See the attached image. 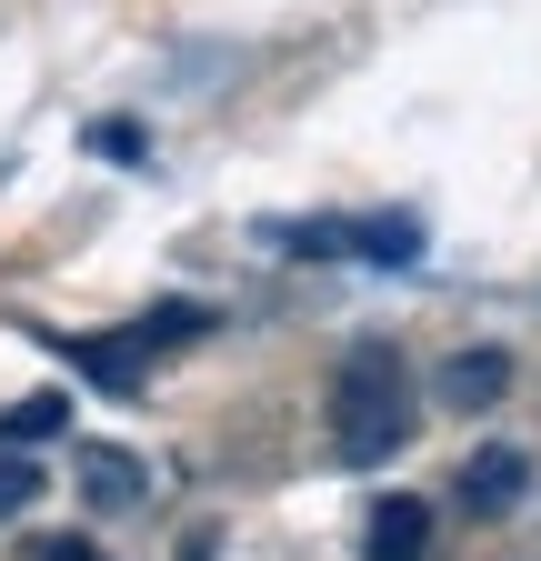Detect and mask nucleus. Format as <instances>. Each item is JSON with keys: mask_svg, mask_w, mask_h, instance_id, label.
<instances>
[{"mask_svg": "<svg viewBox=\"0 0 541 561\" xmlns=\"http://www.w3.org/2000/svg\"><path fill=\"white\" fill-rule=\"evenodd\" d=\"M331 442H342V461H391L412 442V371H401V351L371 341L331 371Z\"/></svg>", "mask_w": 541, "mask_h": 561, "instance_id": "obj_1", "label": "nucleus"}, {"mask_svg": "<svg viewBox=\"0 0 541 561\" xmlns=\"http://www.w3.org/2000/svg\"><path fill=\"white\" fill-rule=\"evenodd\" d=\"M200 311H161V321H130L111 341H71V362H91L101 391H141V362H161V341H191Z\"/></svg>", "mask_w": 541, "mask_h": 561, "instance_id": "obj_2", "label": "nucleus"}, {"mask_svg": "<svg viewBox=\"0 0 541 561\" xmlns=\"http://www.w3.org/2000/svg\"><path fill=\"white\" fill-rule=\"evenodd\" d=\"M431 551V512L422 502H371L361 512V561H422Z\"/></svg>", "mask_w": 541, "mask_h": 561, "instance_id": "obj_3", "label": "nucleus"}, {"mask_svg": "<svg viewBox=\"0 0 541 561\" xmlns=\"http://www.w3.org/2000/svg\"><path fill=\"white\" fill-rule=\"evenodd\" d=\"M71 471H81V491H91L101 512H120V502H151V471L130 461V451H111V442H81V451H71Z\"/></svg>", "mask_w": 541, "mask_h": 561, "instance_id": "obj_4", "label": "nucleus"}, {"mask_svg": "<svg viewBox=\"0 0 541 561\" xmlns=\"http://www.w3.org/2000/svg\"><path fill=\"white\" fill-rule=\"evenodd\" d=\"M511 391V362H502V351H451V371H441V401L451 411H492Z\"/></svg>", "mask_w": 541, "mask_h": 561, "instance_id": "obj_5", "label": "nucleus"}, {"mask_svg": "<svg viewBox=\"0 0 541 561\" xmlns=\"http://www.w3.org/2000/svg\"><path fill=\"white\" fill-rule=\"evenodd\" d=\"M521 481H531V461H521L511 442H492L482 461L461 471V502H471V512H511V502H521Z\"/></svg>", "mask_w": 541, "mask_h": 561, "instance_id": "obj_6", "label": "nucleus"}, {"mask_svg": "<svg viewBox=\"0 0 541 561\" xmlns=\"http://www.w3.org/2000/svg\"><path fill=\"white\" fill-rule=\"evenodd\" d=\"M41 432H71V401H21V411H0V451H21V442H41Z\"/></svg>", "mask_w": 541, "mask_h": 561, "instance_id": "obj_7", "label": "nucleus"}, {"mask_svg": "<svg viewBox=\"0 0 541 561\" xmlns=\"http://www.w3.org/2000/svg\"><path fill=\"white\" fill-rule=\"evenodd\" d=\"M41 502V461H21V451H0V522H21Z\"/></svg>", "mask_w": 541, "mask_h": 561, "instance_id": "obj_8", "label": "nucleus"}, {"mask_svg": "<svg viewBox=\"0 0 541 561\" xmlns=\"http://www.w3.org/2000/svg\"><path fill=\"white\" fill-rule=\"evenodd\" d=\"M91 151H101V161H141V151H151V140H141V130H120V121H111V130H91Z\"/></svg>", "mask_w": 541, "mask_h": 561, "instance_id": "obj_9", "label": "nucleus"}, {"mask_svg": "<svg viewBox=\"0 0 541 561\" xmlns=\"http://www.w3.org/2000/svg\"><path fill=\"white\" fill-rule=\"evenodd\" d=\"M41 561H101L91 541H41Z\"/></svg>", "mask_w": 541, "mask_h": 561, "instance_id": "obj_10", "label": "nucleus"}]
</instances>
